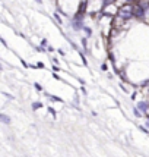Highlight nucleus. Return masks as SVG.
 <instances>
[{"label": "nucleus", "mask_w": 149, "mask_h": 157, "mask_svg": "<svg viewBox=\"0 0 149 157\" xmlns=\"http://www.w3.org/2000/svg\"><path fill=\"white\" fill-rule=\"evenodd\" d=\"M0 121L3 123H6V125H9V123H10V117L7 116V115H5V113H2V115H0Z\"/></svg>", "instance_id": "nucleus-1"}, {"label": "nucleus", "mask_w": 149, "mask_h": 157, "mask_svg": "<svg viewBox=\"0 0 149 157\" xmlns=\"http://www.w3.org/2000/svg\"><path fill=\"white\" fill-rule=\"evenodd\" d=\"M148 107H149V103L146 101L139 103V109H142V112H148Z\"/></svg>", "instance_id": "nucleus-2"}, {"label": "nucleus", "mask_w": 149, "mask_h": 157, "mask_svg": "<svg viewBox=\"0 0 149 157\" xmlns=\"http://www.w3.org/2000/svg\"><path fill=\"white\" fill-rule=\"evenodd\" d=\"M41 106H42V104H41V103H34V104H32V109H38V107H41Z\"/></svg>", "instance_id": "nucleus-3"}, {"label": "nucleus", "mask_w": 149, "mask_h": 157, "mask_svg": "<svg viewBox=\"0 0 149 157\" xmlns=\"http://www.w3.org/2000/svg\"><path fill=\"white\" fill-rule=\"evenodd\" d=\"M133 112H135V116L140 117V112H139V110H137V109H135V110H133Z\"/></svg>", "instance_id": "nucleus-4"}, {"label": "nucleus", "mask_w": 149, "mask_h": 157, "mask_svg": "<svg viewBox=\"0 0 149 157\" xmlns=\"http://www.w3.org/2000/svg\"><path fill=\"white\" fill-rule=\"evenodd\" d=\"M139 128H140V129H142L143 132H145V134H149V132H148V129H146V128H145V126H139Z\"/></svg>", "instance_id": "nucleus-5"}, {"label": "nucleus", "mask_w": 149, "mask_h": 157, "mask_svg": "<svg viewBox=\"0 0 149 157\" xmlns=\"http://www.w3.org/2000/svg\"><path fill=\"white\" fill-rule=\"evenodd\" d=\"M48 112H50V113H51V115H53V116H56V112L53 109H51V107H50V109H48Z\"/></svg>", "instance_id": "nucleus-6"}]
</instances>
